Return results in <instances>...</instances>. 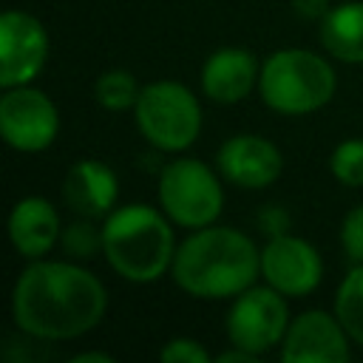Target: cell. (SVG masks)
Wrapping results in <instances>:
<instances>
[{
  "instance_id": "1",
  "label": "cell",
  "mask_w": 363,
  "mask_h": 363,
  "mask_svg": "<svg viewBox=\"0 0 363 363\" xmlns=\"http://www.w3.org/2000/svg\"><path fill=\"white\" fill-rule=\"evenodd\" d=\"M105 312V284L74 261H28L11 286L14 326L48 343L88 335L102 323Z\"/></svg>"
},
{
  "instance_id": "2",
  "label": "cell",
  "mask_w": 363,
  "mask_h": 363,
  "mask_svg": "<svg viewBox=\"0 0 363 363\" xmlns=\"http://www.w3.org/2000/svg\"><path fill=\"white\" fill-rule=\"evenodd\" d=\"M173 284L199 301H230L261 278V247L238 230L207 224L187 230L170 267Z\"/></svg>"
},
{
  "instance_id": "3",
  "label": "cell",
  "mask_w": 363,
  "mask_h": 363,
  "mask_svg": "<svg viewBox=\"0 0 363 363\" xmlns=\"http://www.w3.org/2000/svg\"><path fill=\"white\" fill-rule=\"evenodd\" d=\"M173 227L162 207L119 204L102 218V255L122 281L153 284L170 275L179 247Z\"/></svg>"
},
{
  "instance_id": "4",
  "label": "cell",
  "mask_w": 363,
  "mask_h": 363,
  "mask_svg": "<svg viewBox=\"0 0 363 363\" xmlns=\"http://www.w3.org/2000/svg\"><path fill=\"white\" fill-rule=\"evenodd\" d=\"M337 71L309 48H278L261 62L258 96L281 116H306L332 102Z\"/></svg>"
},
{
  "instance_id": "5",
  "label": "cell",
  "mask_w": 363,
  "mask_h": 363,
  "mask_svg": "<svg viewBox=\"0 0 363 363\" xmlns=\"http://www.w3.org/2000/svg\"><path fill=\"white\" fill-rule=\"evenodd\" d=\"M133 122L145 142L159 153H184L196 145L204 128V111L184 82L153 79L142 85L133 105Z\"/></svg>"
},
{
  "instance_id": "6",
  "label": "cell",
  "mask_w": 363,
  "mask_h": 363,
  "mask_svg": "<svg viewBox=\"0 0 363 363\" xmlns=\"http://www.w3.org/2000/svg\"><path fill=\"white\" fill-rule=\"evenodd\" d=\"M159 207L182 230L216 224L224 213V179L218 170L193 156L170 159L156 182Z\"/></svg>"
},
{
  "instance_id": "7",
  "label": "cell",
  "mask_w": 363,
  "mask_h": 363,
  "mask_svg": "<svg viewBox=\"0 0 363 363\" xmlns=\"http://www.w3.org/2000/svg\"><path fill=\"white\" fill-rule=\"evenodd\" d=\"M289 303L286 295L272 289L269 284H252L235 298H230V309L224 315L227 343L255 354L258 360L281 346L289 329Z\"/></svg>"
},
{
  "instance_id": "8",
  "label": "cell",
  "mask_w": 363,
  "mask_h": 363,
  "mask_svg": "<svg viewBox=\"0 0 363 363\" xmlns=\"http://www.w3.org/2000/svg\"><path fill=\"white\" fill-rule=\"evenodd\" d=\"M0 136L17 153H43L60 136V111L54 99L28 85L3 88L0 96Z\"/></svg>"
},
{
  "instance_id": "9",
  "label": "cell",
  "mask_w": 363,
  "mask_h": 363,
  "mask_svg": "<svg viewBox=\"0 0 363 363\" xmlns=\"http://www.w3.org/2000/svg\"><path fill=\"white\" fill-rule=\"evenodd\" d=\"M48 31L40 17L23 9L0 14V88L28 85L48 62Z\"/></svg>"
},
{
  "instance_id": "10",
  "label": "cell",
  "mask_w": 363,
  "mask_h": 363,
  "mask_svg": "<svg viewBox=\"0 0 363 363\" xmlns=\"http://www.w3.org/2000/svg\"><path fill=\"white\" fill-rule=\"evenodd\" d=\"M261 281L286 298H306L323 281V258L301 235H269L261 247Z\"/></svg>"
},
{
  "instance_id": "11",
  "label": "cell",
  "mask_w": 363,
  "mask_h": 363,
  "mask_svg": "<svg viewBox=\"0 0 363 363\" xmlns=\"http://www.w3.org/2000/svg\"><path fill=\"white\" fill-rule=\"evenodd\" d=\"M278 357L284 363H346L352 357V337L335 312L306 309L289 320Z\"/></svg>"
},
{
  "instance_id": "12",
  "label": "cell",
  "mask_w": 363,
  "mask_h": 363,
  "mask_svg": "<svg viewBox=\"0 0 363 363\" xmlns=\"http://www.w3.org/2000/svg\"><path fill=\"white\" fill-rule=\"evenodd\" d=\"M216 170L238 190H264L278 182L284 156L278 145L261 133H233L216 150Z\"/></svg>"
},
{
  "instance_id": "13",
  "label": "cell",
  "mask_w": 363,
  "mask_h": 363,
  "mask_svg": "<svg viewBox=\"0 0 363 363\" xmlns=\"http://www.w3.org/2000/svg\"><path fill=\"white\" fill-rule=\"evenodd\" d=\"M258 74L261 62L252 51L238 45L216 48L199 71L201 94L216 105H235L247 99L252 91H258Z\"/></svg>"
},
{
  "instance_id": "14",
  "label": "cell",
  "mask_w": 363,
  "mask_h": 363,
  "mask_svg": "<svg viewBox=\"0 0 363 363\" xmlns=\"http://www.w3.org/2000/svg\"><path fill=\"white\" fill-rule=\"evenodd\" d=\"M60 196L74 216L102 221L119 199L116 170L102 159H77L62 179Z\"/></svg>"
},
{
  "instance_id": "15",
  "label": "cell",
  "mask_w": 363,
  "mask_h": 363,
  "mask_svg": "<svg viewBox=\"0 0 363 363\" xmlns=\"http://www.w3.org/2000/svg\"><path fill=\"white\" fill-rule=\"evenodd\" d=\"M62 221L57 207L43 196H23L14 201L9 213V241L14 252L26 261L48 258L54 247H60Z\"/></svg>"
},
{
  "instance_id": "16",
  "label": "cell",
  "mask_w": 363,
  "mask_h": 363,
  "mask_svg": "<svg viewBox=\"0 0 363 363\" xmlns=\"http://www.w3.org/2000/svg\"><path fill=\"white\" fill-rule=\"evenodd\" d=\"M323 51L343 65H363V0H346L329 9L318 23Z\"/></svg>"
},
{
  "instance_id": "17",
  "label": "cell",
  "mask_w": 363,
  "mask_h": 363,
  "mask_svg": "<svg viewBox=\"0 0 363 363\" xmlns=\"http://www.w3.org/2000/svg\"><path fill=\"white\" fill-rule=\"evenodd\" d=\"M332 312L343 323L352 343L363 349V261L352 264L349 272L340 278V284L335 289Z\"/></svg>"
},
{
  "instance_id": "18",
  "label": "cell",
  "mask_w": 363,
  "mask_h": 363,
  "mask_svg": "<svg viewBox=\"0 0 363 363\" xmlns=\"http://www.w3.org/2000/svg\"><path fill=\"white\" fill-rule=\"evenodd\" d=\"M139 94H142V85H139V79L128 68H108L94 82V99H96V105L105 108V111H111V113L133 111Z\"/></svg>"
},
{
  "instance_id": "19",
  "label": "cell",
  "mask_w": 363,
  "mask_h": 363,
  "mask_svg": "<svg viewBox=\"0 0 363 363\" xmlns=\"http://www.w3.org/2000/svg\"><path fill=\"white\" fill-rule=\"evenodd\" d=\"M60 250L74 261L102 255V224H96V218L77 216L71 224H62Z\"/></svg>"
},
{
  "instance_id": "20",
  "label": "cell",
  "mask_w": 363,
  "mask_h": 363,
  "mask_svg": "<svg viewBox=\"0 0 363 363\" xmlns=\"http://www.w3.org/2000/svg\"><path fill=\"white\" fill-rule=\"evenodd\" d=\"M329 173L343 187H363V139L352 136L332 147Z\"/></svg>"
},
{
  "instance_id": "21",
  "label": "cell",
  "mask_w": 363,
  "mask_h": 363,
  "mask_svg": "<svg viewBox=\"0 0 363 363\" xmlns=\"http://www.w3.org/2000/svg\"><path fill=\"white\" fill-rule=\"evenodd\" d=\"M216 354H210L204 349V343H199L196 337H170L162 349H159V360L162 363H210Z\"/></svg>"
},
{
  "instance_id": "22",
  "label": "cell",
  "mask_w": 363,
  "mask_h": 363,
  "mask_svg": "<svg viewBox=\"0 0 363 363\" xmlns=\"http://www.w3.org/2000/svg\"><path fill=\"white\" fill-rule=\"evenodd\" d=\"M340 247L352 264L363 261V204H354L340 221Z\"/></svg>"
},
{
  "instance_id": "23",
  "label": "cell",
  "mask_w": 363,
  "mask_h": 363,
  "mask_svg": "<svg viewBox=\"0 0 363 363\" xmlns=\"http://www.w3.org/2000/svg\"><path fill=\"white\" fill-rule=\"evenodd\" d=\"M289 6H292V11H295L301 20H306V23H320V20L329 14V9H332L329 0H289Z\"/></svg>"
},
{
  "instance_id": "24",
  "label": "cell",
  "mask_w": 363,
  "mask_h": 363,
  "mask_svg": "<svg viewBox=\"0 0 363 363\" xmlns=\"http://www.w3.org/2000/svg\"><path fill=\"white\" fill-rule=\"evenodd\" d=\"M261 230L269 233V235H278V233H286V213L272 207V210H264L261 213Z\"/></svg>"
},
{
  "instance_id": "25",
  "label": "cell",
  "mask_w": 363,
  "mask_h": 363,
  "mask_svg": "<svg viewBox=\"0 0 363 363\" xmlns=\"http://www.w3.org/2000/svg\"><path fill=\"white\" fill-rule=\"evenodd\" d=\"M216 363H255L258 357L255 354H250V352H244V349H238V346H233L230 343V349H224V352H218L216 357H213Z\"/></svg>"
},
{
  "instance_id": "26",
  "label": "cell",
  "mask_w": 363,
  "mask_h": 363,
  "mask_svg": "<svg viewBox=\"0 0 363 363\" xmlns=\"http://www.w3.org/2000/svg\"><path fill=\"white\" fill-rule=\"evenodd\" d=\"M71 363H113L108 352H77L71 354Z\"/></svg>"
}]
</instances>
